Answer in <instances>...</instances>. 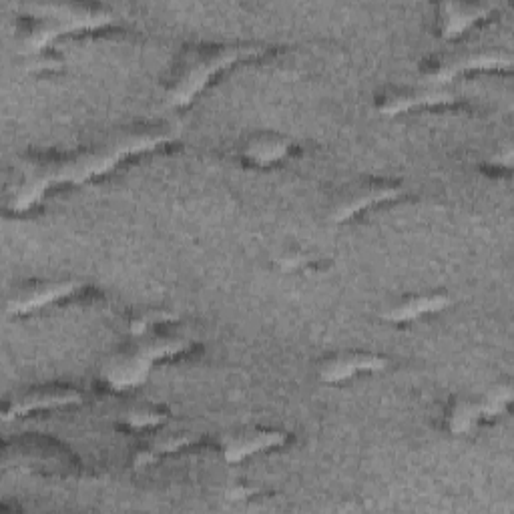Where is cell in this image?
Here are the masks:
<instances>
[{
	"label": "cell",
	"instance_id": "ac0fdd59",
	"mask_svg": "<svg viewBox=\"0 0 514 514\" xmlns=\"http://www.w3.org/2000/svg\"><path fill=\"white\" fill-rule=\"evenodd\" d=\"M177 318V314L173 312H167V310H149L141 316H137L131 326H129V332L133 336H143L149 332V328H153L155 324H163V322H173Z\"/></svg>",
	"mask_w": 514,
	"mask_h": 514
},
{
	"label": "cell",
	"instance_id": "3957f363",
	"mask_svg": "<svg viewBox=\"0 0 514 514\" xmlns=\"http://www.w3.org/2000/svg\"><path fill=\"white\" fill-rule=\"evenodd\" d=\"M189 346L191 344H189L187 338L149 340V342L137 346L131 354L113 358L103 368V376L115 390H125V388L139 386L147 380L155 360L177 356V354L189 350Z\"/></svg>",
	"mask_w": 514,
	"mask_h": 514
},
{
	"label": "cell",
	"instance_id": "8992f818",
	"mask_svg": "<svg viewBox=\"0 0 514 514\" xmlns=\"http://www.w3.org/2000/svg\"><path fill=\"white\" fill-rule=\"evenodd\" d=\"M79 288H81V282H77V280L33 286V288L21 290L13 298H9L7 312L17 314V316L19 314H29V312L41 310V308H45L53 302H59V300L75 294Z\"/></svg>",
	"mask_w": 514,
	"mask_h": 514
},
{
	"label": "cell",
	"instance_id": "9a60e30c",
	"mask_svg": "<svg viewBox=\"0 0 514 514\" xmlns=\"http://www.w3.org/2000/svg\"><path fill=\"white\" fill-rule=\"evenodd\" d=\"M195 440L197 438L193 434H177V436H171V438H163V440L151 444L149 448L139 450V454L135 456V466H147V464L155 462L159 456L181 450V448L193 444Z\"/></svg>",
	"mask_w": 514,
	"mask_h": 514
},
{
	"label": "cell",
	"instance_id": "52a82bcc",
	"mask_svg": "<svg viewBox=\"0 0 514 514\" xmlns=\"http://www.w3.org/2000/svg\"><path fill=\"white\" fill-rule=\"evenodd\" d=\"M496 9L494 3H444L440 9V31L444 39L460 37L476 21L486 19Z\"/></svg>",
	"mask_w": 514,
	"mask_h": 514
},
{
	"label": "cell",
	"instance_id": "d6986e66",
	"mask_svg": "<svg viewBox=\"0 0 514 514\" xmlns=\"http://www.w3.org/2000/svg\"><path fill=\"white\" fill-rule=\"evenodd\" d=\"M125 422L133 428H149V426H157L163 422V414L155 412V410H131L125 416Z\"/></svg>",
	"mask_w": 514,
	"mask_h": 514
},
{
	"label": "cell",
	"instance_id": "7a4b0ae2",
	"mask_svg": "<svg viewBox=\"0 0 514 514\" xmlns=\"http://www.w3.org/2000/svg\"><path fill=\"white\" fill-rule=\"evenodd\" d=\"M19 11L37 21L21 41L23 53L31 57L41 55L43 49H47L61 35L93 31L113 23V13L85 5L81 7L69 3H29L21 5Z\"/></svg>",
	"mask_w": 514,
	"mask_h": 514
},
{
	"label": "cell",
	"instance_id": "ba28073f",
	"mask_svg": "<svg viewBox=\"0 0 514 514\" xmlns=\"http://www.w3.org/2000/svg\"><path fill=\"white\" fill-rule=\"evenodd\" d=\"M386 366H388V360L378 354H348V356L330 360L320 370V378L328 384H336L360 372H382Z\"/></svg>",
	"mask_w": 514,
	"mask_h": 514
},
{
	"label": "cell",
	"instance_id": "44dd1931",
	"mask_svg": "<svg viewBox=\"0 0 514 514\" xmlns=\"http://www.w3.org/2000/svg\"><path fill=\"white\" fill-rule=\"evenodd\" d=\"M31 71H51V69H61V61L51 59V57H33L29 63Z\"/></svg>",
	"mask_w": 514,
	"mask_h": 514
},
{
	"label": "cell",
	"instance_id": "9c48e42d",
	"mask_svg": "<svg viewBox=\"0 0 514 514\" xmlns=\"http://www.w3.org/2000/svg\"><path fill=\"white\" fill-rule=\"evenodd\" d=\"M288 440L286 432L280 430H266V432H245L241 436H233L225 442L223 448V456L227 462L235 464L245 460L247 456L255 454V452H262L268 448H276L282 446Z\"/></svg>",
	"mask_w": 514,
	"mask_h": 514
},
{
	"label": "cell",
	"instance_id": "4fadbf2b",
	"mask_svg": "<svg viewBox=\"0 0 514 514\" xmlns=\"http://www.w3.org/2000/svg\"><path fill=\"white\" fill-rule=\"evenodd\" d=\"M450 298L446 294H430V296H420V298H410L402 304L392 306L388 312H384V318L388 322L394 324H402V322H410L416 320L424 314H432V312H440L444 308L450 306Z\"/></svg>",
	"mask_w": 514,
	"mask_h": 514
},
{
	"label": "cell",
	"instance_id": "7c38bea8",
	"mask_svg": "<svg viewBox=\"0 0 514 514\" xmlns=\"http://www.w3.org/2000/svg\"><path fill=\"white\" fill-rule=\"evenodd\" d=\"M400 193H402L400 187H392V185H376V187L360 189V191H356L354 195L342 199V201L332 209L330 219H332L334 223H342V221L354 217L356 213H360V211L366 209V207L378 205V203H382V201L396 199Z\"/></svg>",
	"mask_w": 514,
	"mask_h": 514
},
{
	"label": "cell",
	"instance_id": "2e32d148",
	"mask_svg": "<svg viewBox=\"0 0 514 514\" xmlns=\"http://www.w3.org/2000/svg\"><path fill=\"white\" fill-rule=\"evenodd\" d=\"M480 420V408L478 402L470 400H460L452 412H450V432L452 434H466L474 428V424Z\"/></svg>",
	"mask_w": 514,
	"mask_h": 514
},
{
	"label": "cell",
	"instance_id": "ffe728a7",
	"mask_svg": "<svg viewBox=\"0 0 514 514\" xmlns=\"http://www.w3.org/2000/svg\"><path fill=\"white\" fill-rule=\"evenodd\" d=\"M314 262V257H310L308 253H286L282 257H278V266L284 270V272H296V270H302V268H308L310 264Z\"/></svg>",
	"mask_w": 514,
	"mask_h": 514
},
{
	"label": "cell",
	"instance_id": "e0dca14e",
	"mask_svg": "<svg viewBox=\"0 0 514 514\" xmlns=\"http://www.w3.org/2000/svg\"><path fill=\"white\" fill-rule=\"evenodd\" d=\"M512 388L508 384H498L486 392V396L478 402L480 418H494L506 410L512 400Z\"/></svg>",
	"mask_w": 514,
	"mask_h": 514
},
{
	"label": "cell",
	"instance_id": "6da1fadb",
	"mask_svg": "<svg viewBox=\"0 0 514 514\" xmlns=\"http://www.w3.org/2000/svg\"><path fill=\"white\" fill-rule=\"evenodd\" d=\"M171 139H173V133L167 129L131 133V135L117 137L101 145L99 149L83 153L79 157L29 169L25 173L23 183L15 187L11 195V209L19 213L27 211L33 205H37L51 187L61 183H75V185L85 183L91 177H99L113 171L125 157L151 151Z\"/></svg>",
	"mask_w": 514,
	"mask_h": 514
},
{
	"label": "cell",
	"instance_id": "5b68a950",
	"mask_svg": "<svg viewBox=\"0 0 514 514\" xmlns=\"http://www.w3.org/2000/svg\"><path fill=\"white\" fill-rule=\"evenodd\" d=\"M512 65L510 53L504 51H480V53H468L452 57L444 63H440L436 69H432L424 79L432 85H442L458 77L460 73L468 71H480V69H508Z\"/></svg>",
	"mask_w": 514,
	"mask_h": 514
},
{
	"label": "cell",
	"instance_id": "7402d4cb",
	"mask_svg": "<svg viewBox=\"0 0 514 514\" xmlns=\"http://www.w3.org/2000/svg\"><path fill=\"white\" fill-rule=\"evenodd\" d=\"M255 492H257V488H251V486H233V488H229L225 492V496L229 500H245V498H249Z\"/></svg>",
	"mask_w": 514,
	"mask_h": 514
},
{
	"label": "cell",
	"instance_id": "8fae6325",
	"mask_svg": "<svg viewBox=\"0 0 514 514\" xmlns=\"http://www.w3.org/2000/svg\"><path fill=\"white\" fill-rule=\"evenodd\" d=\"M456 97L448 91H438V89H426V91H408V93H398L388 99L378 107V111L384 117H394L406 111H412L416 107H434V105H448L454 103Z\"/></svg>",
	"mask_w": 514,
	"mask_h": 514
},
{
	"label": "cell",
	"instance_id": "277c9868",
	"mask_svg": "<svg viewBox=\"0 0 514 514\" xmlns=\"http://www.w3.org/2000/svg\"><path fill=\"white\" fill-rule=\"evenodd\" d=\"M260 53V49L255 47H241V45H231V47H219L207 55H199L179 77V81L173 85L169 91L167 101L173 107H185L193 101L195 95H199L207 83L221 73L223 69L231 67L237 61H243L247 57H253Z\"/></svg>",
	"mask_w": 514,
	"mask_h": 514
},
{
	"label": "cell",
	"instance_id": "603a6c76",
	"mask_svg": "<svg viewBox=\"0 0 514 514\" xmlns=\"http://www.w3.org/2000/svg\"><path fill=\"white\" fill-rule=\"evenodd\" d=\"M512 159H514V155H512V147H510V145H506L498 155L492 157V161H494V163H500V165H510Z\"/></svg>",
	"mask_w": 514,
	"mask_h": 514
},
{
	"label": "cell",
	"instance_id": "5bb4252c",
	"mask_svg": "<svg viewBox=\"0 0 514 514\" xmlns=\"http://www.w3.org/2000/svg\"><path fill=\"white\" fill-rule=\"evenodd\" d=\"M290 153V141L280 137H262L251 141L245 149V155L257 165H272L284 159Z\"/></svg>",
	"mask_w": 514,
	"mask_h": 514
},
{
	"label": "cell",
	"instance_id": "30bf717a",
	"mask_svg": "<svg viewBox=\"0 0 514 514\" xmlns=\"http://www.w3.org/2000/svg\"><path fill=\"white\" fill-rule=\"evenodd\" d=\"M81 402V394L77 390H51V392H33L23 398L13 400L5 408V420H13L17 416H25L35 410H51L61 406H73Z\"/></svg>",
	"mask_w": 514,
	"mask_h": 514
}]
</instances>
